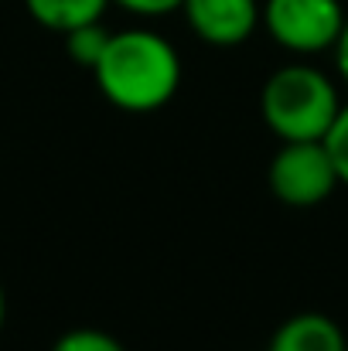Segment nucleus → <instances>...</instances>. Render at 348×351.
<instances>
[{"mask_svg": "<svg viewBox=\"0 0 348 351\" xmlns=\"http://www.w3.org/2000/svg\"><path fill=\"white\" fill-rule=\"evenodd\" d=\"M93 75L110 106L123 113H154L174 99L181 86V58L167 38L130 27L110 34Z\"/></svg>", "mask_w": 348, "mask_h": 351, "instance_id": "nucleus-1", "label": "nucleus"}, {"mask_svg": "<svg viewBox=\"0 0 348 351\" xmlns=\"http://www.w3.org/2000/svg\"><path fill=\"white\" fill-rule=\"evenodd\" d=\"M106 3L110 0H24L27 14L48 27V31H58V34H69L82 24H93V21H103L106 14Z\"/></svg>", "mask_w": 348, "mask_h": 351, "instance_id": "nucleus-7", "label": "nucleus"}, {"mask_svg": "<svg viewBox=\"0 0 348 351\" xmlns=\"http://www.w3.org/2000/svg\"><path fill=\"white\" fill-rule=\"evenodd\" d=\"M325 147L332 154V164L338 171V181L348 184V103H342L338 117L332 123V130L325 133Z\"/></svg>", "mask_w": 348, "mask_h": 351, "instance_id": "nucleus-10", "label": "nucleus"}, {"mask_svg": "<svg viewBox=\"0 0 348 351\" xmlns=\"http://www.w3.org/2000/svg\"><path fill=\"white\" fill-rule=\"evenodd\" d=\"M106 41H110V31L103 27V21L82 24V27H76V31L65 34V48H69L72 62H79V65H86V69H93V65L100 62Z\"/></svg>", "mask_w": 348, "mask_h": 351, "instance_id": "nucleus-8", "label": "nucleus"}, {"mask_svg": "<svg viewBox=\"0 0 348 351\" xmlns=\"http://www.w3.org/2000/svg\"><path fill=\"white\" fill-rule=\"evenodd\" d=\"M335 65H338V72H342V82L348 86V17L345 24H342V34H338V41H335Z\"/></svg>", "mask_w": 348, "mask_h": 351, "instance_id": "nucleus-12", "label": "nucleus"}, {"mask_svg": "<svg viewBox=\"0 0 348 351\" xmlns=\"http://www.w3.org/2000/svg\"><path fill=\"white\" fill-rule=\"evenodd\" d=\"M266 181L290 208H314L342 184L325 140H287L273 154Z\"/></svg>", "mask_w": 348, "mask_h": 351, "instance_id": "nucleus-3", "label": "nucleus"}, {"mask_svg": "<svg viewBox=\"0 0 348 351\" xmlns=\"http://www.w3.org/2000/svg\"><path fill=\"white\" fill-rule=\"evenodd\" d=\"M345 17L342 0H266L259 7V24L280 48L294 55L335 48Z\"/></svg>", "mask_w": 348, "mask_h": 351, "instance_id": "nucleus-4", "label": "nucleus"}, {"mask_svg": "<svg viewBox=\"0 0 348 351\" xmlns=\"http://www.w3.org/2000/svg\"><path fill=\"white\" fill-rule=\"evenodd\" d=\"M345 351H348V348H345Z\"/></svg>", "mask_w": 348, "mask_h": 351, "instance_id": "nucleus-14", "label": "nucleus"}, {"mask_svg": "<svg viewBox=\"0 0 348 351\" xmlns=\"http://www.w3.org/2000/svg\"><path fill=\"white\" fill-rule=\"evenodd\" d=\"M181 14L188 27L216 48L242 45L259 24L256 0H181Z\"/></svg>", "mask_w": 348, "mask_h": 351, "instance_id": "nucleus-5", "label": "nucleus"}, {"mask_svg": "<svg viewBox=\"0 0 348 351\" xmlns=\"http://www.w3.org/2000/svg\"><path fill=\"white\" fill-rule=\"evenodd\" d=\"M342 110L335 82L311 65L277 69L259 93V113L270 133L287 140H325Z\"/></svg>", "mask_w": 348, "mask_h": 351, "instance_id": "nucleus-2", "label": "nucleus"}, {"mask_svg": "<svg viewBox=\"0 0 348 351\" xmlns=\"http://www.w3.org/2000/svg\"><path fill=\"white\" fill-rule=\"evenodd\" d=\"M51 351H126L119 345V338H113L110 331H100V328H76V331H65Z\"/></svg>", "mask_w": 348, "mask_h": 351, "instance_id": "nucleus-9", "label": "nucleus"}, {"mask_svg": "<svg viewBox=\"0 0 348 351\" xmlns=\"http://www.w3.org/2000/svg\"><path fill=\"white\" fill-rule=\"evenodd\" d=\"M348 338L345 331L328 317V314H294L287 317L277 335L270 338L266 351H345Z\"/></svg>", "mask_w": 348, "mask_h": 351, "instance_id": "nucleus-6", "label": "nucleus"}, {"mask_svg": "<svg viewBox=\"0 0 348 351\" xmlns=\"http://www.w3.org/2000/svg\"><path fill=\"white\" fill-rule=\"evenodd\" d=\"M3 321H7V293H3V283H0V331H3Z\"/></svg>", "mask_w": 348, "mask_h": 351, "instance_id": "nucleus-13", "label": "nucleus"}, {"mask_svg": "<svg viewBox=\"0 0 348 351\" xmlns=\"http://www.w3.org/2000/svg\"><path fill=\"white\" fill-rule=\"evenodd\" d=\"M130 14H143V17H161L171 10H181V0H113Z\"/></svg>", "mask_w": 348, "mask_h": 351, "instance_id": "nucleus-11", "label": "nucleus"}]
</instances>
